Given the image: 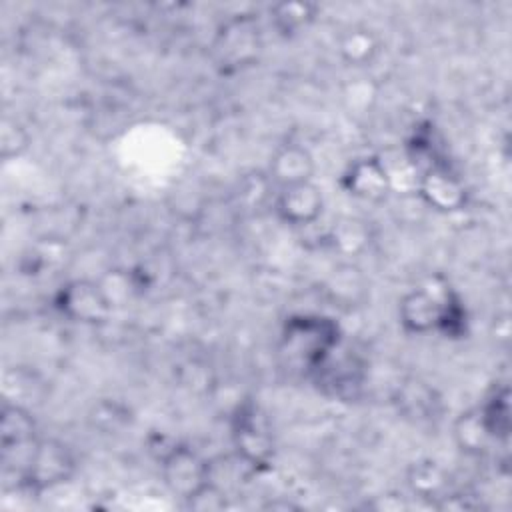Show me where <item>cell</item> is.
Returning <instances> with one entry per match:
<instances>
[{
	"label": "cell",
	"mask_w": 512,
	"mask_h": 512,
	"mask_svg": "<svg viewBox=\"0 0 512 512\" xmlns=\"http://www.w3.org/2000/svg\"><path fill=\"white\" fill-rule=\"evenodd\" d=\"M74 470V454L64 442L56 438H38L30 450L22 482L40 492L68 482Z\"/></svg>",
	"instance_id": "cell-1"
},
{
	"label": "cell",
	"mask_w": 512,
	"mask_h": 512,
	"mask_svg": "<svg viewBox=\"0 0 512 512\" xmlns=\"http://www.w3.org/2000/svg\"><path fill=\"white\" fill-rule=\"evenodd\" d=\"M56 306L72 322L102 324L110 316L112 300L98 282L78 278L60 288Z\"/></svg>",
	"instance_id": "cell-2"
},
{
	"label": "cell",
	"mask_w": 512,
	"mask_h": 512,
	"mask_svg": "<svg viewBox=\"0 0 512 512\" xmlns=\"http://www.w3.org/2000/svg\"><path fill=\"white\" fill-rule=\"evenodd\" d=\"M162 480L166 488L180 498L196 494L210 478V464L188 446H174L162 456Z\"/></svg>",
	"instance_id": "cell-3"
},
{
	"label": "cell",
	"mask_w": 512,
	"mask_h": 512,
	"mask_svg": "<svg viewBox=\"0 0 512 512\" xmlns=\"http://www.w3.org/2000/svg\"><path fill=\"white\" fill-rule=\"evenodd\" d=\"M418 194L436 212L452 214L464 208L468 192L464 182L444 166L432 164L418 176Z\"/></svg>",
	"instance_id": "cell-4"
},
{
	"label": "cell",
	"mask_w": 512,
	"mask_h": 512,
	"mask_svg": "<svg viewBox=\"0 0 512 512\" xmlns=\"http://www.w3.org/2000/svg\"><path fill=\"white\" fill-rule=\"evenodd\" d=\"M342 188L364 202H384L392 192V176L376 156L358 158L342 176Z\"/></svg>",
	"instance_id": "cell-5"
},
{
	"label": "cell",
	"mask_w": 512,
	"mask_h": 512,
	"mask_svg": "<svg viewBox=\"0 0 512 512\" xmlns=\"http://www.w3.org/2000/svg\"><path fill=\"white\" fill-rule=\"evenodd\" d=\"M234 444L242 460L250 466L266 464L272 456V436L262 416H258L254 406L240 408L234 420Z\"/></svg>",
	"instance_id": "cell-6"
},
{
	"label": "cell",
	"mask_w": 512,
	"mask_h": 512,
	"mask_svg": "<svg viewBox=\"0 0 512 512\" xmlns=\"http://www.w3.org/2000/svg\"><path fill=\"white\" fill-rule=\"evenodd\" d=\"M446 304L440 302L438 296L428 292L426 288H416L400 300L398 318L406 332L410 334H426L444 326Z\"/></svg>",
	"instance_id": "cell-7"
},
{
	"label": "cell",
	"mask_w": 512,
	"mask_h": 512,
	"mask_svg": "<svg viewBox=\"0 0 512 512\" xmlns=\"http://www.w3.org/2000/svg\"><path fill=\"white\" fill-rule=\"evenodd\" d=\"M324 208L322 190L314 180L284 186L276 198V214L292 226H306L318 220Z\"/></svg>",
	"instance_id": "cell-8"
},
{
	"label": "cell",
	"mask_w": 512,
	"mask_h": 512,
	"mask_svg": "<svg viewBox=\"0 0 512 512\" xmlns=\"http://www.w3.org/2000/svg\"><path fill=\"white\" fill-rule=\"evenodd\" d=\"M314 170V156L308 148L300 144H284L272 154L268 174L280 188H284L312 180Z\"/></svg>",
	"instance_id": "cell-9"
},
{
	"label": "cell",
	"mask_w": 512,
	"mask_h": 512,
	"mask_svg": "<svg viewBox=\"0 0 512 512\" xmlns=\"http://www.w3.org/2000/svg\"><path fill=\"white\" fill-rule=\"evenodd\" d=\"M36 440H38L36 422L32 414L20 404L6 402L2 406V416H0L2 454H8L18 448H32Z\"/></svg>",
	"instance_id": "cell-10"
},
{
	"label": "cell",
	"mask_w": 512,
	"mask_h": 512,
	"mask_svg": "<svg viewBox=\"0 0 512 512\" xmlns=\"http://www.w3.org/2000/svg\"><path fill=\"white\" fill-rule=\"evenodd\" d=\"M380 38L366 26H350L338 38V54L352 68L370 66L380 54Z\"/></svg>",
	"instance_id": "cell-11"
},
{
	"label": "cell",
	"mask_w": 512,
	"mask_h": 512,
	"mask_svg": "<svg viewBox=\"0 0 512 512\" xmlns=\"http://www.w3.org/2000/svg\"><path fill=\"white\" fill-rule=\"evenodd\" d=\"M454 440H456L458 448L470 456H482L492 448L494 442H498L492 436L480 408L466 410L456 418Z\"/></svg>",
	"instance_id": "cell-12"
},
{
	"label": "cell",
	"mask_w": 512,
	"mask_h": 512,
	"mask_svg": "<svg viewBox=\"0 0 512 512\" xmlns=\"http://www.w3.org/2000/svg\"><path fill=\"white\" fill-rule=\"evenodd\" d=\"M448 480L450 478L446 470L434 460H418L408 468V474H406V482L410 490L418 498H426V500L444 498L448 490Z\"/></svg>",
	"instance_id": "cell-13"
},
{
	"label": "cell",
	"mask_w": 512,
	"mask_h": 512,
	"mask_svg": "<svg viewBox=\"0 0 512 512\" xmlns=\"http://www.w3.org/2000/svg\"><path fill=\"white\" fill-rule=\"evenodd\" d=\"M318 14V6L308 0H284L270 6V18L280 34L292 36L308 28Z\"/></svg>",
	"instance_id": "cell-14"
},
{
	"label": "cell",
	"mask_w": 512,
	"mask_h": 512,
	"mask_svg": "<svg viewBox=\"0 0 512 512\" xmlns=\"http://www.w3.org/2000/svg\"><path fill=\"white\" fill-rule=\"evenodd\" d=\"M378 88L370 78H354L342 88V102L350 116L368 114L374 108Z\"/></svg>",
	"instance_id": "cell-15"
},
{
	"label": "cell",
	"mask_w": 512,
	"mask_h": 512,
	"mask_svg": "<svg viewBox=\"0 0 512 512\" xmlns=\"http://www.w3.org/2000/svg\"><path fill=\"white\" fill-rule=\"evenodd\" d=\"M480 412L496 440H506L510 430V402H508V388L496 390L490 402L480 406Z\"/></svg>",
	"instance_id": "cell-16"
},
{
	"label": "cell",
	"mask_w": 512,
	"mask_h": 512,
	"mask_svg": "<svg viewBox=\"0 0 512 512\" xmlns=\"http://www.w3.org/2000/svg\"><path fill=\"white\" fill-rule=\"evenodd\" d=\"M28 144L30 136L26 128L18 120L4 116L0 122V156L4 160L20 156L22 152H26Z\"/></svg>",
	"instance_id": "cell-17"
},
{
	"label": "cell",
	"mask_w": 512,
	"mask_h": 512,
	"mask_svg": "<svg viewBox=\"0 0 512 512\" xmlns=\"http://www.w3.org/2000/svg\"><path fill=\"white\" fill-rule=\"evenodd\" d=\"M186 506L196 512H220L228 506V498L226 492L210 480L196 494L186 498Z\"/></svg>",
	"instance_id": "cell-18"
},
{
	"label": "cell",
	"mask_w": 512,
	"mask_h": 512,
	"mask_svg": "<svg viewBox=\"0 0 512 512\" xmlns=\"http://www.w3.org/2000/svg\"><path fill=\"white\" fill-rule=\"evenodd\" d=\"M130 414L128 410L118 402H100L94 406V412L90 416L92 424L104 432H116L128 422Z\"/></svg>",
	"instance_id": "cell-19"
}]
</instances>
